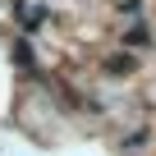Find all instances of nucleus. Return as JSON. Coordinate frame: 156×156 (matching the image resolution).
I'll list each match as a JSON object with an SVG mask.
<instances>
[{"instance_id": "f257e3e1", "label": "nucleus", "mask_w": 156, "mask_h": 156, "mask_svg": "<svg viewBox=\"0 0 156 156\" xmlns=\"http://www.w3.org/2000/svg\"><path fill=\"white\" fill-rule=\"evenodd\" d=\"M14 19H19L23 32H37L46 23V5H14Z\"/></svg>"}]
</instances>
